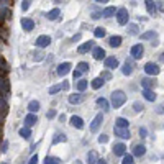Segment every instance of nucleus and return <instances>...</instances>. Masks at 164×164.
I'll use <instances>...</instances> for the list:
<instances>
[{
    "mask_svg": "<svg viewBox=\"0 0 164 164\" xmlns=\"http://www.w3.org/2000/svg\"><path fill=\"white\" fill-rule=\"evenodd\" d=\"M110 102H112V107L113 108H120L123 103L126 102V95L123 90H113L112 92V98H110Z\"/></svg>",
    "mask_w": 164,
    "mask_h": 164,
    "instance_id": "nucleus-1",
    "label": "nucleus"
},
{
    "mask_svg": "<svg viewBox=\"0 0 164 164\" xmlns=\"http://www.w3.org/2000/svg\"><path fill=\"white\" fill-rule=\"evenodd\" d=\"M115 15H116V21H118L120 25H126L128 20H130V15H128L126 8H118L115 11Z\"/></svg>",
    "mask_w": 164,
    "mask_h": 164,
    "instance_id": "nucleus-2",
    "label": "nucleus"
},
{
    "mask_svg": "<svg viewBox=\"0 0 164 164\" xmlns=\"http://www.w3.org/2000/svg\"><path fill=\"white\" fill-rule=\"evenodd\" d=\"M159 66L157 64H154V62H146L144 64V72L148 74V75H157L159 74Z\"/></svg>",
    "mask_w": 164,
    "mask_h": 164,
    "instance_id": "nucleus-3",
    "label": "nucleus"
},
{
    "mask_svg": "<svg viewBox=\"0 0 164 164\" xmlns=\"http://www.w3.org/2000/svg\"><path fill=\"white\" fill-rule=\"evenodd\" d=\"M143 52H144V48H143V44H134L131 51H130V54L133 56V59H141L143 57Z\"/></svg>",
    "mask_w": 164,
    "mask_h": 164,
    "instance_id": "nucleus-4",
    "label": "nucleus"
},
{
    "mask_svg": "<svg viewBox=\"0 0 164 164\" xmlns=\"http://www.w3.org/2000/svg\"><path fill=\"white\" fill-rule=\"evenodd\" d=\"M49 43H51V38L48 34H41V36H38L36 41H34V44H36L38 48H46V46H49Z\"/></svg>",
    "mask_w": 164,
    "mask_h": 164,
    "instance_id": "nucleus-5",
    "label": "nucleus"
},
{
    "mask_svg": "<svg viewBox=\"0 0 164 164\" xmlns=\"http://www.w3.org/2000/svg\"><path fill=\"white\" fill-rule=\"evenodd\" d=\"M72 69V64L71 62H62V64H59V66H57V75H66V74H69V71H71Z\"/></svg>",
    "mask_w": 164,
    "mask_h": 164,
    "instance_id": "nucleus-6",
    "label": "nucleus"
},
{
    "mask_svg": "<svg viewBox=\"0 0 164 164\" xmlns=\"http://www.w3.org/2000/svg\"><path fill=\"white\" fill-rule=\"evenodd\" d=\"M102 121H103V115H102V113H98L95 118H93V121L90 123V131H92V133H95V131L98 130V126L102 125Z\"/></svg>",
    "mask_w": 164,
    "mask_h": 164,
    "instance_id": "nucleus-7",
    "label": "nucleus"
},
{
    "mask_svg": "<svg viewBox=\"0 0 164 164\" xmlns=\"http://www.w3.org/2000/svg\"><path fill=\"white\" fill-rule=\"evenodd\" d=\"M113 154L115 156H125L126 154V146L123 143H115L113 144Z\"/></svg>",
    "mask_w": 164,
    "mask_h": 164,
    "instance_id": "nucleus-8",
    "label": "nucleus"
},
{
    "mask_svg": "<svg viewBox=\"0 0 164 164\" xmlns=\"http://www.w3.org/2000/svg\"><path fill=\"white\" fill-rule=\"evenodd\" d=\"M20 25H21V28H23L25 31H31L33 28H34V21H33L31 18H21Z\"/></svg>",
    "mask_w": 164,
    "mask_h": 164,
    "instance_id": "nucleus-9",
    "label": "nucleus"
},
{
    "mask_svg": "<svg viewBox=\"0 0 164 164\" xmlns=\"http://www.w3.org/2000/svg\"><path fill=\"white\" fill-rule=\"evenodd\" d=\"M92 49H93V41H85V43H82L79 48H77V52L84 54V52H89Z\"/></svg>",
    "mask_w": 164,
    "mask_h": 164,
    "instance_id": "nucleus-10",
    "label": "nucleus"
},
{
    "mask_svg": "<svg viewBox=\"0 0 164 164\" xmlns=\"http://www.w3.org/2000/svg\"><path fill=\"white\" fill-rule=\"evenodd\" d=\"M71 125L74 128H77V130H82V128H84V120H82L80 116H77V115H72L71 116Z\"/></svg>",
    "mask_w": 164,
    "mask_h": 164,
    "instance_id": "nucleus-11",
    "label": "nucleus"
},
{
    "mask_svg": "<svg viewBox=\"0 0 164 164\" xmlns=\"http://www.w3.org/2000/svg\"><path fill=\"white\" fill-rule=\"evenodd\" d=\"M103 64L107 69H116L118 67V59H116V57H105Z\"/></svg>",
    "mask_w": 164,
    "mask_h": 164,
    "instance_id": "nucleus-12",
    "label": "nucleus"
},
{
    "mask_svg": "<svg viewBox=\"0 0 164 164\" xmlns=\"http://www.w3.org/2000/svg\"><path fill=\"white\" fill-rule=\"evenodd\" d=\"M92 56L95 57V59H105V49L103 48H98V46H93V49H92Z\"/></svg>",
    "mask_w": 164,
    "mask_h": 164,
    "instance_id": "nucleus-13",
    "label": "nucleus"
},
{
    "mask_svg": "<svg viewBox=\"0 0 164 164\" xmlns=\"http://www.w3.org/2000/svg\"><path fill=\"white\" fill-rule=\"evenodd\" d=\"M82 102H84V95H82V92H79V93H72V95H69V103L77 105V103H82Z\"/></svg>",
    "mask_w": 164,
    "mask_h": 164,
    "instance_id": "nucleus-14",
    "label": "nucleus"
},
{
    "mask_svg": "<svg viewBox=\"0 0 164 164\" xmlns=\"http://www.w3.org/2000/svg\"><path fill=\"white\" fill-rule=\"evenodd\" d=\"M115 134L123 138V139H128L130 138V130H128V128H116L115 126Z\"/></svg>",
    "mask_w": 164,
    "mask_h": 164,
    "instance_id": "nucleus-15",
    "label": "nucleus"
},
{
    "mask_svg": "<svg viewBox=\"0 0 164 164\" xmlns=\"http://www.w3.org/2000/svg\"><path fill=\"white\" fill-rule=\"evenodd\" d=\"M144 154H146V148L143 144H134L133 146V156H139V157H141Z\"/></svg>",
    "mask_w": 164,
    "mask_h": 164,
    "instance_id": "nucleus-16",
    "label": "nucleus"
},
{
    "mask_svg": "<svg viewBox=\"0 0 164 164\" xmlns=\"http://www.w3.org/2000/svg\"><path fill=\"white\" fill-rule=\"evenodd\" d=\"M59 15H61V10H59V8H52L51 11H48V13H46V18L51 20V21H54V20L59 18Z\"/></svg>",
    "mask_w": 164,
    "mask_h": 164,
    "instance_id": "nucleus-17",
    "label": "nucleus"
},
{
    "mask_svg": "<svg viewBox=\"0 0 164 164\" xmlns=\"http://www.w3.org/2000/svg\"><path fill=\"white\" fill-rule=\"evenodd\" d=\"M36 121H38V118H36V115L34 113H30V115H26L25 116V126H33V125H36Z\"/></svg>",
    "mask_w": 164,
    "mask_h": 164,
    "instance_id": "nucleus-18",
    "label": "nucleus"
},
{
    "mask_svg": "<svg viewBox=\"0 0 164 164\" xmlns=\"http://www.w3.org/2000/svg\"><path fill=\"white\" fill-rule=\"evenodd\" d=\"M143 97H144L148 102H154V100H156V93L151 90V89H143Z\"/></svg>",
    "mask_w": 164,
    "mask_h": 164,
    "instance_id": "nucleus-19",
    "label": "nucleus"
},
{
    "mask_svg": "<svg viewBox=\"0 0 164 164\" xmlns=\"http://www.w3.org/2000/svg\"><path fill=\"white\" fill-rule=\"evenodd\" d=\"M108 44L112 46V48H118V46L121 44V36H118V34H115V36H110Z\"/></svg>",
    "mask_w": 164,
    "mask_h": 164,
    "instance_id": "nucleus-20",
    "label": "nucleus"
},
{
    "mask_svg": "<svg viewBox=\"0 0 164 164\" xmlns=\"http://www.w3.org/2000/svg\"><path fill=\"white\" fill-rule=\"evenodd\" d=\"M128 125H130V121H128L126 118H123V116H118V118L115 120V126L116 128H128Z\"/></svg>",
    "mask_w": 164,
    "mask_h": 164,
    "instance_id": "nucleus-21",
    "label": "nucleus"
},
{
    "mask_svg": "<svg viewBox=\"0 0 164 164\" xmlns=\"http://www.w3.org/2000/svg\"><path fill=\"white\" fill-rule=\"evenodd\" d=\"M98 161V156L95 151H89V154H87V164H97Z\"/></svg>",
    "mask_w": 164,
    "mask_h": 164,
    "instance_id": "nucleus-22",
    "label": "nucleus"
},
{
    "mask_svg": "<svg viewBox=\"0 0 164 164\" xmlns=\"http://www.w3.org/2000/svg\"><path fill=\"white\" fill-rule=\"evenodd\" d=\"M121 72L125 74V75H131V72H133V66H131V62H125L123 64V67H121Z\"/></svg>",
    "mask_w": 164,
    "mask_h": 164,
    "instance_id": "nucleus-23",
    "label": "nucleus"
},
{
    "mask_svg": "<svg viewBox=\"0 0 164 164\" xmlns=\"http://www.w3.org/2000/svg\"><path fill=\"white\" fill-rule=\"evenodd\" d=\"M18 134L23 138V139H30V136H31V130L28 126H25V128H21V130L18 131Z\"/></svg>",
    "mask_w": 164,
    "mask_h": 164,
    "instance_id": "nucleus-24",
    "label": "nucleus"
},
{
    "mask_svg": "<svg viewBox=\"0 0 164 164\" xmlns=\"http://www.w3.org/2000/svg\"><path fill=\"white\" fill-rule=\"evenodd\" d=\"M66 134H64V133H56V136L54 138H52V144H57V143H64V141H66Z\"/></svg>",
    "mask_w": 164,
    "mask_h": 164,
    "instance_id": "nucleus-25",
    "label": "nucleus"
},
{
    "mask_svg": "<svg viewBox=\"0 0 164 164\" xmlns=\"http://www.w3.org/2000/svg\"><path fill=\"white\" fill-rule=\"evenodd\" d=\"M103 84H105V80H103L102 77H95V79L92 80V89H95V90H97V89H100Z\"/></svg>",
    "mask_w": 164,
    "mask_h": 164,
    "instance_id": "nucleus-26",
    "label": "nucleus"
},
{
    "mask_svg": "<svg viewBox=\"0 0 164 164\" xmlns=\"http://www.w3.org/2000/svg\"><path fill=\"white\" fill-rule=\"evenodd\" d=\"M97 103L100 105V107L105 110V112H108V110H110V103H108L107 100H105L103 97H98V98H97Z\"/></svg>",
    "mask_w": 164,
    "mask_h": 164,
    "instance_id": "nucleus-27",
    "label": "nucleus"
},
{
    "mask_svg": "<svg viewBox=\"0 0 164 164\" xmlns=\"http://www.w3.org/2000/svg\"><path fill=\"white\" fill-rule=\"evenodd\" d=\"M28 110H30L31 113L38 112V110H39V102L38 100H31L30 103H28Z\"/></svg>",
    "mask_w": 164,
    "mask_h": 164,
    "instance_id": "nucleus-28",
    "label": "nucleus"
},
{
    "mask_svg": "<svg viewBox=\"0 0 164 164\" xmlns=\"http://www.w3.org/2000/svg\"><path fill=\"white\" fill-rule=\"evenodd\" d=\"M43 164H61V159L56 156H46V159Z\"/></svg>",
    "mask_w": 164,
    "mask_h": 164,
    "instance_id": "nucleus-29",
    "label": "nucleus"
},
{
    "mask_svg": "<svg viewBox=\"0 0 164 164\" xmlns=\"http://www.w3.org/2000/svg\"><path fill=\"white\" fill-rule=\"evenodd\" d=\"M144 3H146V10H148V13L153 15L154 11H156V5H154V2H153V0H146Z\"/></svg>",
    "mask_w": 164,
    "mask_h": 164,
    "instance_id": "nucleus-30",
    "label": "nucleus"
},
{
    "mask_svg": "<svg viewBox=\"0 0 164 164\" xmlns=\"http://www.w3.org/2000/svg\"><path fill=\"white\" fill-rule=\"evenodd\" d=\"M115 15V8L113 7H107L103 11H102V16H105V18H110V16Z\"/></svg>",
    "mask_w": 164,
    "mask_h": 164,
    "instance_id": "nucleus-31",
    "label": "nucleus"
},
{
    "mask_svg": "<svg viewBox=\"0 0 164 164\" xmlns=\"http://www.w3.org/2000/svg\"><path fill=\"white\" fill-rule=\"evenodd\" d=\"M87 85H89V82H87L85 79H80V80L77 82V90H79V92H84V90L87 89Z\"/></svg>",
    "mask_w": 164,
    "mask_h": 164,
    "instance_id": "nucleus-32",
    "label": "nucleus"
},
{
    "mask_svg": "<svg viewBox=\"0 0 164 164\" xmlns=\"http://www.w3.org/2000/svg\"><path fill=\"white\" fill-rule=\"evenodd\" d=\"M77 69H79L80 72H89L90 66H89V62H84V61H82V62H79V64H77Z\"/></svg>",
    "mask_w": 164,
    "mask_h": 164,
    "instance_id": "nucleus-33",
    "label": "nucleus"
},
{
    "mask_svg": "<svg viewBox=\"0 0 164 164\" xmlns=\"http://www.w3.org/2000/svg\"><path fill=\"white\" fill-rule=\"evenodd\" d=\"M141 85H143V89H151V87L154 85V80H151V79L146 77V79L141 80Z\"/></svg>",
    "mask_w": 164,
    "mask_h": 164,
    "instance_id": "nucleus-34",
    "label": "nucleus"
},
{
    "mask_svg": "<svg viewBox=\"0 0 164 164\" xmlns=\"http://www.w3.org/2000/svg\"><path fill=\"white\" fill-rule=\"evenodd\" d=\"M151 38H157V33L156 31H146L141 34V39H151Z\"/></svg>",
    "mask_w": 164,
    "mask_h": 164,
    "instance_id": "nucleus-35",
    "label": "nucleus"
},
{
    "mask_svg": "<svg viewBox=\"0 0 164 164\" xmlns=\"http://www.w3.org/2000/svg\"><path fill=\"white\" fill-rule=\"evenodd\" d=\"M93 34H95V38H103L105 36V28H102V26L95 28V30H93Z\"/></svg>",
    "mask_w": 164,
    "mask_h": 164,
    "instance_id": "nucleus-36",
    "label": "nucleus"
},
{
    "mask_svg": "<svg viewBox=\"0 0 164 164\" xmlns=\"http://www.w3.org/2000/svg\"><path fill=\"white\" fill-rule=\"evenodd\" d=\"M121 164H134V157L131 154H125V156H123Z\"/></svg>",
    "mask_w": 164,
    "mask_h": 164,
    "instance_id": "nucleus-37",
    "label": "nucleus"
},
{
    "mask_svg": "<svg viewBox=\"0 0 164 164\" xmlns=\"http://www.w3.org/2000/svg\"><path fill=\"white\" fill-rule=\"evenodd\" d=\"M128 33L133 34V36H136V34H138V25H134V23L128 25Z\"/></svg>",
    "mask_w": 164,
    "mask_h": 164,
    "instance_id": "nucleus-38",
    "label": "nucleus"
},
{
    "mask_svg": "<svg viewBox=\"0 0 164 164\" xmlns=\"http://www.w3.org/2000/svg\"><path fill=\"white\" fill-rule=\"evenodd\" d=\"M5 113H7V103H5L3 98H0V115L3 116Z\"/></svg>",
    "mask_w": 164,
    "mask_h": 164,
    "instance_id": "nucleus-39",
    "label": "nucleus"
},
{
    "mask_svg": "<svg viewBox=\"0 0 164 164\" xmlns=\"http://www.w3.org/2000/svg\"><path fill=\"white\" fill-rule=\"evenodd\" d=\"M30 3H31V0H23V2H21V10L26 11L28 8H30Z\"/></svg>",
    "mask_w": 164,
    "mask_h": 164,
    "instance_id": "nucleus-40",
    "label": "nucleus"
},
{
    "mask_svg": "<svg viewBox=\"0 0 164 164\" xmlns=\"http://www.w3.org/2000/svg\"><path fill=\"white\" fill-rule=\"evenodd\" d=\"M59 90H61V85H52L49 89V95H54V93H57Z\"/></svg>",
    "mask_w": 164,
    "mask_h": 164,
    "instance_id": "nucleus-41",
    "label": "nucleus"
},
{
    "mask_svg": "<svg viewBox=\"0 0 164 164\" xmlns=\"http://www.w3.org/2000/svg\"><path fill=\"white\" fill-rule=\"evenodd\" d=\"M43 56H44V54H43V52H39V51H38V52H33L34 61H43Z\"/></svg>",
    "mask_w": 164,
    "mask_h": 164,
    "instance_id": "nucleus-42",
    "label": "nucleus"
},
{
    "mask_svg": "<svg viewBox=\"0 0 164 164\" xmlns=\"http://www.w3.org/2000/svg\"><path fill=\"white\" fill-rule=\"evenodd\" d=\"M100 77H102L103 80H110V79H112V74H110L108 71H103V72H102V75H100Z\"/></svg>",
    "mask_w": 164,
    "mask_h": 164,
    "instance_id": "nucleus-43",
    "label": "nucleus"
},
{
    "mask_svg": "<svg viewBox=\"0 0 164 164\" xmlns=\"http://www.w3.org/2000/svg\"><path fill=\"white\" fill-rule=\"evenodd\" d=\"M56 116V110H48V113H46V118L48 120H52Z\"/></svg>",
    "mask_w": 164,
    "mask_h": 164,
    "instance_id": "nucleus-44",
    "label": "nucleus"
},
{
    "mask_svg": "<svg viewBox=\"0 0 164 164\" xmlns=\"http://www.w3.org/2000/svg\"><path fill=\"white\" fill-rule=\"evenodd\" d=\"M133 107H134V112H141V110L144 108L139 102H134V103H133Z\"/></svg>",
    "mask_w": 164,
    "mask_h": 164,
    "instance_id": "nucleus-45",
    "label": "nucleus"
},
{
    "mask_svg": "<svg viewBox=\"0 0 164 164\" xmlns=\"http://www.w3.org/2000/svg\"><path fill=\"white\" fill-rule=\"evenodd\" d=\"M0 90H2L3 93H7L8 89H7V84H5V80H0Z\"/></svg>",
    "mask_w": 164,
    "mask_h": 164,
    "instance_id": "nucleus-46",
    "label": "nucleus"
},
{
    "mask_svg": "<svg viewBox=\"0 0 164 164\" xmlns=\"http://www.w3.org/2000/svg\"><path fill=\"white\" fill-rule=\"evenodd\" d=\"M139 136H141V138H146V136H148V130H146L144 126L139 128Z\"/></svg>",
    "mask_w": 164,
    "mask_h": 164,
    "instance_id": "nucleus-47",
    "label": "nucleus"
},
{
    "mask_svg": "<svg viewBox=\"0 0 164 164\" xmlns=\"http://www.w3.org/2000/svg\"><path fill=\"white\" fill-rule=\"evenodd\" d=\"M108 141V136H107V134H100V136H98V143H107Z\"/></svg>",
    "mask_w": 164,
    "mask_h": 164,
    "instance_id": "nucleus-48",
    "label": "nucleus"
},
{
    "mask_svg": "<svg viewBox=\"0 0 164 164\" xmlns=\"http://www.w3.org/2000/svg\"><path fill=\"white\" fill-rule=\"evenodd\" d=\"M28 164H38V154H33L31 156V159H30V162Z\"/></svg>",
    "mask_w": 164,
    "mask_h": 164,
    "instance_id": "nucleus-49",
    "label": "nucleus"
},
{
    "mask_svg": "<svg viewBox=\"0 0 164 164\" xmlns=\"http://www.w3.org/2000/svg\"><path fill=\"white\" fill-rule=\"evenodd\" d=\"M7 149H8V141H3L2 143V149L0 151H2V153H7Z\"/></svg>",
    "mask_w": 164,
    "mask_h": 164,
    "instance_id": "nucleus-50",
    "label": "nucleus"
},
{
    "mask_svg": "<svg viewBox=\"0 0 164 164\" xmlns=\"http://www.w3.org/2000/svg\"><path fill=\"white\" fill-rule=\"evenodd\" d=\"M72 75H74V79H80V75H82V72L79 71V69H75V71L72 72Z\"/></svg>",
    "mask_w": 164,
    "mask_h": 164,
    "instance_id": "nucleus-51",
    "label": "nucleus"
},
{
    "mask_svg": "<svg viewBox=\"0 0 164 164\" xmlns=\"http://www.w3.org/2000/svg\"><path fill=\"white\" fill-rule=\"evenodd\" d=\"M156 112L159 113V115H162V113H164V105H157V107H156Z\"/></svg>",
    "mask_w": 164,
    "mask_h": 164,
    "instance_id": "nucleus-52",
    "label": "nucleus"
},
{
    "mask_svg": "<svg viewBox=\"0 0 164 164\" xmlns=\"http://www.w3.org/2000/svg\"><path fill=\"white\" fill-rule=\"evenodd\" d=\"M61 89H64V90H67V89H69V84H67V80H64V84H61Z\"/></svg>",
    "mask_w": 164,
    "mask_h": 164,
    "instance_id": "nucleus-53",
    "label": "nucleus"
},
{
    "mask_svg": "<svg viewBox=\"0 0 164 164\" xmlns=\"http://www.w3.org/2000/svg\"><path fill=\"white\" fill-rule=\"evenodd\" d=\"M100 16H102V13H93V15H92V18H93V20H98Z\"/></svg>",
    "mask_w": 164,
    "mask_h": 164,
    "instance_id": "nucleus-54",
    "label": "nucleus"
},
{
    "mask_svg": "<svg viewBox=\"0 0 164 164\" xmlns=\"http://www.w3.org/2000/svg\"><path fill=\"white\" fill-rule=\"evenodd\" d=\"M80 39V34H74V36H72V41H74V43H75V41H79Z\"/></svg>",
    "mask_w": 164,
    "mask_h": 164,
    "instance_id": "nucleus-55",
    "label": "nucleus"
},
{
    "mask_svg": "<svg viewBox=\"0 0 164 164\" xmlns=\"http://www.w3.org/2000/svg\"><path fill=\"white\" fill-rule=\"evenodd\" d=\"M59 121H66V115H64V113L59 115Z\"/></svg>",
    "mask_w": 164,
    "mask_h": 164,
    "instance_id": "nucleus-56",
    "label": "nucleus"
},
{
    "mask_svg": "<svg viewBox=\"0 0 164 164\" xmlns=\"http://www.w3.org/2000/svg\"><path fill=\"white\" fill-rule=\"evenodd\" d=\"M97 164H107V161H105V159H98Z\"/></svg>",
    "mask_w": 164,
    "mask_h": 164,
    "instance_id": "nucleus-57",
    "label": "nucleus"
},
{
    "mask_svg": "<svg viewBox=\"0 0 164 164\" xmlns=\"http://www.w3.org/2000/svg\"><path fill=\"white\" fill-rule=\"evenodd\" d=\"M95 2H98V3H107L108 0H95Z\"/></svg>",
    "mask_w": 164,
    "mask_h": 164,
    "instance_id": "nucleus-58",
    "label": "nucleus"
},
{
    "mask_svg": "<svg viewBox=\"0 0 164 164\" xmlns=\"http://www.w3.org/2000/svg\"><path fill=\"white\" fill-rule=\"evenodd\" d=\"M159 59H161V61H162V62H164V52H162V54H161V56H159Z\"/></svg>",
    "mask_w": 164,
    "mask_h": 164,
    "instance_id": "nucleus-59",
    "label": "nucleus"
},
{
    "mask_svg": "<svg viewBox=\"0 0 164 164\" xmlns=\"http://www.w3.org/2000/svg\"><path fill=\"white\" fill-rule=\"evenodd\" d=\"M74 164H82V162H80V161H75V162H74Z\"/></svg>",
    "mask_w": 164,
    "mask_h": 164,
    "instance_id": "nucleus-60",
    "label": "nucleus"
},
{
    "mask_svg": "<svg viewBox=\"0 0 164 164\" xmlns=\"http://www.w3.org/2000/svg\"><path fill=\"white\" fill-rule=\"evenodd\" d=\"M2 164H8V162H2Z\"/></svg>",
    "mask_w": 164,
    "mask_h": 164,
    "instance_id": "nucleus-61",
    "label": "nucleus"
}]
</instances>
